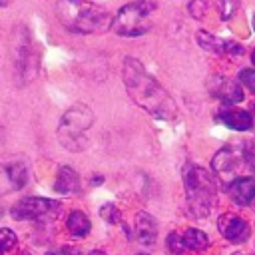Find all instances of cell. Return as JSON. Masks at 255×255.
<instances>
[{"instance_id": "12", "label": "cell", "mask_w": 255, "mask_h": 255, "mask_svg": "<svg viewBox=\"0 0 255 255\" xmlns=\"http://www.w3.org/2000/svg\"><path fill=\"white\" fill-rule=\"evenodd\" d=\"M229 195L237 205H249L255 199V181L251 177H237L229 185Z\"/></svg>"}, {"instance_id": "2", "label": "cell", "mask_w": 255, "mask_h": 255, "mask_svg": "<svg viewBox=\"0 0 255 255\" xmlns=\"http://www.w3.org/2000/svg\"><path fill=\"white\" fill-rule=\"evenodd\" d=\"M56 16L64 28L76 34H100L112 26L108 10L84 0H58Z\"/></svg>"}, {"instance_id": "6", "label": "cell", "mask_w": 255, "mask_h": 255, "mask_svg": "<svg viewBox=\"0 0 255 255\" xmlns=\"http://www.w3.org/2000/svg\"><path fill=\"white\" fill-rule=\"evenodd\" d=\"M28 181V163L20 155L0 157V195L18 191Z\"/></svg>"}, {"instance_id": "30", "label": "cell", "mask_w": 255, "mask_h": 255, "mask_svg": "<svg viewBox=\"0 0 255 255\" xmlns=\"http://www.w3.org/2000/svg\"><path fill=\"white\" fill-rule=\"evenodd\" d=\"M2 253H4V251H0V255H2Z\"/></svg>"}, {"instance_id": "22", "label": "cell", "mask_w": 255, "mask_h": 255, "mask_svg": "<svg viewBox=\"0 0 255 255\" xmlns=\"http://www.w3.org/2000/svg\"><path fill=\"white\" fill-rule=\"evenodd\" d=\"M239 80L243 86H247V90H251L255 94V70H241Z\"/></svg>"}, {"instance_id": "25", "label": "cell", "mask_w": 255, "mask_h": 255, "mask_svg": "<svg viewBox=\"0 0 255 255\" xmlns=\"http://www.w3.org/2000/svg\"><path fill=\"white\" fill-rule=\"evenodd\" d=\"M90 255H108V253H106V251H102V249H94Z\"/></svg>"}, {"instance_id": "4", "label": "cell", "mask_w": 255, "mask_h": 255, "mask_svg": "<svg viewBox=\"0 0 255 255\" xmlns=\"http://www.w3.org/2000/svg\"><path fill=\"white\" fill-rule=\"evenodd\" d=\"M185 195H187L189 211L195 217L209 215L217 201L213 177L201 167H191L185 173Z\"/></svg>"}, {"instance_id": "32", "label": "cell", "mask_w": 255, "mask_h": 255, "mask_svg": "<svg viewBox=\"0 0 255 255\" xmlns=\"http://www.w3.org/2000/svg\"><path fill=\"white\" fill-rule=\"evenodd\" d=\"M253 112H255V108H253Z\"/></svg>"}, {"instance_id": "21", "label": "cell", "mask_w": 255, "mask_h": 255, "mask_svg": "<svg viewBox=\"0 0 255 255\" xmlns=\"http://www.w3.org/2000/svg\"><path fill=\"white\" fill-rule=\"evenodd\" d=\"M100 215H102V217H104L108 223H116V221L120 219V211H118V207H116V205H112V203L102 205Z\"/></svg>"}, {"instance_id": "23", "label": "cell", "mask_w": 255, "mask_h": 255, "mask_svg": "<svg viewBox=\"0 0 255 255\" xmlns=\"http://www.w3.org/2000/svg\"><path fill=\"white\" fill-rule=\"evenodd\" d=\"M243 157H245V163L255 171V141H251L247 147H245V151H243Z\"/></svg>"}, {"instance_id": "13", "label": "cell", "mask_w": 255, "mask_h": 255, "mask_svg": "<svg viewBox=\"0 0 255 255\" xmlns=\"http://www.w3.org/2000/svg\"><path fill=\"white\" fill-rule=\"evenodd\" d=\"M217 120L221 124H225L227 128L231 129H237V131H245V129H251L253 126V120H251V114L245 112V110H221Z\"/></svg>"}, {"instance_id": "31", "label": "cell", "mask_w": 255, "mask_h": 255, "mask_svg": "<svg viewBox=\"0 0 255 255\" xmlns=\"http://www.w3.org/2000/svg\"><path fill=\"white\" fill-rule=\"evenodd\" d=\"M24 255H30V253H24Z\"/></svg>"}, {"instance_id": "26", "label": "cell", "mask_w": 255, "mask_h": 255, "mask_svg": "<svg viewBox=\"0 0 255 255\" xmlns=\"http://www.w3.org/2000/svg\"><path fill=\"white\" fill-rule=\"evenodd\" d=\"M10 4V0H0V6H8Z\"/></svg>"}, {"instance_id": "5", "label": "cell", "mask_w": 255, "mask_h": 255, "mask_svg": "<svg viewBox=\"0 0 255 255\" xmlns=\"http://www.w3.org/2000/svg\"><path fill=\"white\" fill-rule=\"evenodd\" d=\"M155 4L149 0H135L124 8L118 10V14L112 18V32L118 36H141L151 28V12Z\"/></svg>"}, {"instance_id": "27", "label": "cell", "mask_w": 255, "mask_h": 255, "mask_svg": "<svg viewBox=\"0 0 255 255\" xmlns=\"http://www.w3.org/2000/svg\"><path fill=\"white\" fill-rule=\"evenodd\" d=\"M251 60H253V64H255V50H253V54H251Z\"/></svg>"}, {"instance_id": "18", "label": "cell", "mask_w": 255, "mask_h": 255, "mask_svg": "<svg viewBox=\"0 0 255 255\" xmlns=\"http://www.w3.org/2000/svg\"><path fill=\"white\" fill-rule=\"evenodd\" d=\"M197 40H199V44L205 48V50H209V52H227V44L225 42H221V40H217V38H213L211 34H207V32H199L197 34Z\"/></svg>"}, {"instance_id": "9", "label": "cell", "mask_w": 255, "mask_h": 255, "mask_svg": "<svg viewBox=\"0 0 255 255\" xmlns=\"http://www.w3.org/2000/svg\"><path fill=\"white\" fill-rule=\"evenodd\" d=\"M217 227H219L221 235L225 239H229L231 243H241L249 235V225L245 223V219H241L239 215H233V213L221 215L217 221Z\"/></svg>"}, {"instance_id": "20", "label": "cell", "mask_w": 255, "mask_h": 255, "mask_svg": "<svg viewBox=\"0 0 255 255\" xmlns=\"http://www.w3.org/2000/svg\"><path fill=\"white\" fill-rule=\"evenodd\" d=\"M167 249H169L173 255H181L183 249H185L183 237H181L179 233H169V237H167Z\"/></svg>"}, {"instance_id": "19", "label": "cell", "mask_w": 255, "mask_h": 255, "mask_svg": "<svg viewBox=\"0 0 255 255\" xmlns=\"http://www.w3.org/2000/svg\"><path fill=\"white\" fill-rule=\"evenodd\" d=\"M16 243H18L16 233L8 227H2L0 229V251H10L16 247Z\"/></svg>"}, {"instance_id": "14", "label": "cell", "mask_w": 255, "mask_h": 255, "mask_svg": "<svg viewBox=\"0 0 255 255\" xmlns=\"http://www.w3.org/2000/svg\"><path fill=\"white\" fill-rule=\"evenodd\" d=\"M54 189L58 193H64V195L78 193L80 191V177H78V173L72 167H60L58 169V175H56Z\"/></svg>"}, {"instance_id": "16", "label": "cell", "mask_w": 255, "mask_h": 255, "mask_svg": "<svg viewBox=\"0 0 255 255\" xmlns=\"http://www.w3.org/2000/svg\"><path fill=\"white\" fill-rule=\"evenodd\" d=\"M68 231L74 235V237H84L90 233V219L86 217V213L82 211H72L70 217H68Z\"/></svg>"}, {"instance_id": "7", "label": "cell", "mask_w": 255, "mask_h": 255, "mask_svg": "<svg viewBox=\"0 0 255 255\" xmlns=\"http://www.w3.org/2000/svg\"><path fill=\"white\" fill-rule=\"evenodd\" d=\"M14 62L18 68V74L24 82H28L34 74H36V60H34V44L32 38L28 36V30L24 26H20L18 30H14Z\"/></svg>"}, {"instance_id": "29", "label": "cell", "mask_w": 255, "mask_h": 255, "mask_svg": "<svg viewBox=\"0 0 255 255\" xmlns=\"http://www.w3.org/2000/svg\"><path fill=\"white\" fill-rule=\"evenodd\" d=\"M139 255H147V253H139Z\"/></svg>"}, {"instance_id": "28", "label": "cell", "mask_w": 255, "mask_h": 255, "mask_svg": "<svg viewBox=\"0 0 255 255\" xmlns=\"http://www.w3.org/2000/svg\"><path fill=\"white\" fill-rule=\"evenodd\" d=\"M253 28H255V18H253Z\"/></svg>"}, {"instance_id": "10", "label": "cell", "mask_w": 255, "mask_h": 255, "mask_svg": "<svg viewBox=\"0 0 255 255\" xmlns=\"http://www.w3.org/2000/svg\"><path fill=\"white\" fill-rule=\"evenodd\" d=\"M213 169H215V173L221 177V179H233L235 177V173H237V169H239V155H237V151L235 149H229V147H225V149H221L215 157H213Z\"/></svg>"}, {"instance_id": "17", "label": "cell", "mask_w": 255, "mask_h": 255, "mask_svg": "<svg viewBox=\"0 0 255 255\" xmlns=\"http://www.w3.org/2000/svg\"><path fill=\"white\" fill-rule=\"evenodd\" d=\"M183 243H185V249H193V251H201L209 245V239L203 231L199 229H187L183 235Z\"/></svg>"}, {"instance_id": "24", "label": "cell", "mask_w": 255, "mask_h": 255, "mask_svg": "<svg viewBox=\"0 0 255 255\" xmlns=\"http://www.w3.org/2000/svg\"><path fill=\"white\" fill-rule=\"evenodd\" d=\"M46 255H82L76 247H62V249H58V251H50V253H46Z\"/></svg>"}, {"instance_id": "3", "label": "cell", "mask_w": 255, "mask_h": 255, "mask_svg": "<svg viewBox=\"0 0 255 255\" xmlns=\"http://www.w3.org/2000/svg\"><path fill=\"white\" fill-rule=\"evenodd\" d=\"M94 124V114L86 104H76L64 112L58 128L60 143L70 151H82L88 147V129Z\"/></svg>"}, {"instance_id": "1", "label": "cell", "mask_w": 255, "mask_h": 255, "mask_svg": "<svg viewBox=\"0 0 255 255\" xmlns=\"http://www.w3.org/2000/svg\"><path fill=\"white\" fill-rule=\"evenodd\" d=\"M122 78H124V86H126L128 94L131 96V100L137 106H141L143 110H147L151 116H157V118H165V120L175 118L177 108H175L173 100L143 70V66L135 58L124 60Z\"/></svg>"}, {"instance_id": "15", "label": "cell", "mask_w": 255, "mask_h": 255, "mask_svg": "<svg viewBox=\"0 0 255 255\" xmlns=\"http://www.w3.org/2000/svg\"><path fill=\"white\" fill-rule=\"evenodd\" d=\"M213 94L219 100L227 102V104H235V102H241L243 100V92H241L239 84L237 82H231V80H225V78L223 80H217V86H215Z\"/></svg>"}, {"instance_id": "8", "label": "cell", "mask_w": 255, "mask_h": 255, "mask_svg": "<svg viewBox=\"0 0 255 255\" xmlns=\"http://www.w3.org/2000/svg\"><path fill=\"white\" fill-rule=\"evenodd\" d=\"M60 203L46 197H24L12 207V217L26 221V219H44L52 217L58 211Z\"/></svg>"}, {"instance_id": "11", "label": "cell", "mask_w": 255, "mask_h": 255, "mask_svg": "<svg viewBox=\"0 0 255 255\" xmlns=\"http://www.w3.org/2000/svg\"><path fill=\"white\" fill-rule=\"evenodd\" d=\"M133 229H135V237L141 243H145V245L155 243V239H157V221H155L153 215H149L145 211H139L135 215Z\"/></svg>"}]
</instances>
